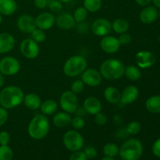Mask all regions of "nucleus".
<instances>
[{"mask_svg": "<svg viewBox=\"0 0 160 160\" xmlns=\"http://www.w3.org/2000/svg\"><path fill=\"white\" fill-rule=\"evenodd\" d=\"M119 148L117 144L115 143H108L103 147V154L107 157L113 158L119 154Z\"/></svg>", "mask_w": 160, "mask_h": 160, "instance_id": "30", "label": "nucleus"}, {"mask_svg": "<svg viewBox=\"0 0 160 160\" xmlns=\"http://www.w3.org/2000/svg\"><path fill=\"white\" fill-rule=\"evenodd\" d=\"M50 123L48 117L43 114L34 116L30 121L28 127V133L31 138L42 140L48 135Z\"/></svg>", "mask_w": 160, "mask_h": 160, "instance_id": "2", "label": "nucleus"}, {"mask_svg": "<svg viewBox=\"0 0 160 160\" xmlns=\"http://www.w3.org/2000/svg\"><path fill=\"white\" fill-rule=\"evenodd\" d=\"M20 70L18 59L12 56H6L0 60V73L4 76H13Z\"/></svg>", "mask_w": 160, "mask_h": 160, "instance_id": "8", "label": "nucleus"}, {"mask_svg": "<svg viewBox=\"0 0 160 160\" xmlns=\"http://www.w3.org/2000/svg\"><path fill=\"white\" fill-rule=\"evenodd\" d=\"M17 25L18 29L24 34H31L37 28L35 18L28 14L20 15L17 19Z\"/></svg>", "mask_w": 160, "mask_h": 160, "instance_id": "12", "label": "nucleus"}, {"mask_svg": "<svg viewBox=\"0 0 160 160\" xmlns=\"http://www.w3.org/2000/svg\"><path fill=\"white\" fill-rule=\"evenodd\" d=\"M71 116L67 112H59L55 114L52 118V123L57 128H63L71 122Z\"/></svg>", "mask_w": 160, "mask_h": 160, "instance_id": "23", "label": "nucleus"}, {"mask_svg": "<svg viewBox=\"0 0 160 160\" xmlns=\"http://www.w3.org/2000/svg\"><path fill=\"white\" fill-rule=\"evenodd\" d=\"M59 105L64 112L74 113L78 108V98L72 91H66L61 95Z\"/></svg>", "mask_w": 160, "mask_h": 160, "instance_id": "7", "label": "nucleus"}, {"mask_svg": "<svg viewBox=\"0 0 160 160\" xmlns=\"http://www.w3.org/2000/svg\"><path fill=\"white\" fill-rule=\"evenodd\" d=\"M122 160H124V159H122Z\"/></svg>", "mask_w": 160, "mask_h": 160, "instance_id": "54", "label": "nucleus"}, {"mask_svg": "<svg viewBox=\"0 0 160 160\" xmlns=\"http://www.w3.org/2000/svg\"><path fill=\"white\" fill-rule=\"evenodd\" d=\"M58 104L55 100L47 99L45 100L40 106L41 112L43 115L50 116L54 114L57 111Z\"/></svg>", "mask_w": 160, "mask_h": 160, "instance_id": "25", "label": "nucleus"}, {"mask_svg": "<svg viewBox=\"0 0 160 160\" xmlns=\"http://www.w3.org/2000/svg\"><path fill=\"white\" fill-rule=\"evenodd\" d=\"M139 95V90L136 86H127L120 93V102L123 104H131L138 99Z\"/></svg>", "mask_w": 160, "mask_h": 160, "instance_id": "17", "label": "nucleus"}, {"mask_svg": "<svg viewBox=\"0 0 160 160\" xmlns=\"http://www.w3.org/2000/svg\"><path fill=\"white\" fill-rule=\"evenodd\" d=\"M142 129V125L138 121H132L127 126L126 131L128 134H131V135H135L138 134L141 131Z\"/></svg>", "mask_w": 160, "mask_h": 160, "instance_id": "34", "label": "nucleus"}, {"mask_svg": "<svg viewBox=\"0 0 160 160\" xmlns=\"http://www.w3.org/2000/svg\"><path fill=\"white\" fill-rule=\"evenodd\" d=\"M92 31L95 35L104 37L108 35L112 31V23L107 19L98 18L92 23Z\"/></svg>", "mask_w": 160, "mask_h": 160, "instance_id": "11", "label": "nucleus"}, {"mask_svg": "<svg viewBox=\"0 0 160 160\" xmlns=\"http://www.w3.org/2000/svg\"><path fill=\"white\" fill-rule=\"evenodd\" d=\"M10 142V134L6 131L0 132V145H7Z\"/></svg>", "mask_w": 160, "mask_h": 160, "instance_id": "40", "label": "nucleus"}, {"mask_svg": "<svg viewBox=\"0 0 160 160\" xmlns=\"http://www.w3.org/2000/svg\"><path fill=\"white\" fill-rule=\"evenodd\" d=\"M152 2L154 3L155 6L160 9V0H152Z\"/></svg>", "mask_w": 160, "mask_h": 160, "instance_id": "49", "label": "nucleus"}, {"mask_svg": "<svg viewBox=\"0 0 160 160\" xmlns=\"http://www.w3.org/2000/svg\"><path fill=\"white\" fill-rule=\"evenodd\" d=\"M61 2H70L71 0H59Z\"/></svg>", "mask_w": 160, "mask_h": 160, "instance_id": "51", "label": "nucleus"}, {"mask_svg": "<svg viewBox=\"0 0 160 160\" xmlns=\"http://www.w3.org/2000/svg\"><path fill=\"white\" fill-rule=\"evenodd\" d=\"M23 98L24 94L20 88L7 86L0 92V106L6 109H13L23 102Z\"/></svg>", "mask_w": 160, "mask_h": 160, "instance_id": "1", "label": "nucleus"}, {"mask_svg": "<svg viewBox=\"0 0 160 160\" xmlns=\"http://www.w3.org/2000/svg\"><path fill=\"white\" fill-rule=\"evenodd\" d=\"M17 3L15 0H0V14L12 15L17 11Z\"/></svg>", "mask_w": 160, "mask_h": 160, "instance_id": "22", "label": "nucleus"}, {"mask_svg": "<svg viewBox=\"0 0 160 160\" xmlns=\"http://www.w3.org/2000/svg\"><path fill=\"white\" fill-rule=\"evenodd\" d=\"M143 153L142 143L136 138H130L123 142L119 149V155L122 159L138 160Z\"/></svg>", "mask_w": 160, "mask_h": 160, "instance_id": "4", "label": "nucleus"}, {"mask_svg": "<svg viewBox=\"0 0 160 160\" xmlns=\"http://www.w3.org/2000/svg\"><path fill=\"white\" fill-rule=\"evenodd\" d=\"M95 122L98 126H104L107 122V117L104 113L99 112L95 115Z\"/></svg>", "mask_w": 160, "mask_h": 160, "instance_id": "38", "label": "nucleus"}, {"mask_svg": "<svg viewBox=\"0 0 160 160\" xmlns=\"http://www.w3.org/2000/svg\"><path fill=\"white\" fill-rule=\"evenodd\" d=\"M48 7H49V9L52 12L58 13V12H60L61 10H62V4L59 0H52L48 4Z\"/></svg>", "mask_w": 160, "mask_h": 160, "instance_id": "37", "label": "nucleus"}, {"mask_svg": "<svg viewBox=\"0 0 160 160\" xmlns=\"http://www.w3.org/2000/svg\"><path fill=\"white\" fill-rule=\"evenodd\" d=\"M104 97L108 102L117 104L120 101V92L117 88L110 86L105 89Z\"/></svg>", "mask_w": 160, "mask_h": 160, "instance_id": "24", "label": "nucleus"}, {"mask_svg": "<svg viewBox=\"0 0 160 160\" xmlns=\"http://www.w3.org/2000/svg\"><path fill=\"white\" fill-rule=\"evenodd\" d=\"M88 12L84 6L83 7H78L74 11V13L73 15L76 23H79L85 21L88 17Z\"/></svg>", "mask_w": 160, "mask_h": 160, "instance_id": "31", "label": "nucleus"}, {"mask_svg": "<svg viewBox=\"0 0 160 160\" xmlns=\"http://www.w3.org/2000/svg\"><path fill=\"white\" fill-rule=\"evenodd\" d=\"M34 6L38 9H45L48 5V0H34Z\"/></svg>", "mask_w": 160, "mask_h": 160, "instance_id": "45", "label": "nucleus"}, {"mask_svg": "<svg viewBox=\"0 0 160 160\" xmlns=\"http://www.w3.org/2000/svg\"><path fill=\"white\" fill-rule=\"evenodd\" d=\"M84 83L83 82L82 80H77V81H73L71 84V88H70V91L73 92L74 94L78 95V94H81L84 90Z\"/></svg>", "mask_w": 160, "mask_h": 160, "instance_id": "35", "label": "nucleus"}, {"mask_svg": "<svg viewBox=\"0 0 160 160\" xmlns=\"http://www.w3.org/2000/svg\"><path fill=\"white\" fill-rule=\"evenodd\" d=\"M136 2L141 6H147L152 2V0H135Z\"/></svg>", "mask_w": 160, "mask_h": 160, "instance_id": "46", "label": "nucleus"}, {"mask_svg": "<svg viewBox=\"0 0 160 160\" xmlns=\"http://www.w3.org/2000/svg\"><path fill=\"white\" fill-rule=\"evenodd\" d=\"M102 78L100 71L95 68L86 69L81 73L82 81L84 83V84L90 87H97L99 85L102 83Z\"/></svg>", "mask_w": 160, "mask_h": 160, "instance_id": "10", "label": "nucleus"}, {"mask_svg": "<svg viewBox=\"0 0 160 160\" xmlns=\"http://www.w3.org/2000/svg\"><path fill=\"white\" fill-rule=\"evenodd\" d=\"M159 18H160V10L159 11Z\"/></svg>", "mask_w": 160, "mask_h": 160, "instance_id": "53", "label": "nucleus"}, {"mask_svg": "<svg viewBox=\"0 0 160 160\" xmlns=\"http://www.w3.org/2000/svg\"><path fill=\"white\" fill-rule=\"evenodd\" d=\"M88 62L85 58L80 55H75L69 58L63 65V73L69 78L79 76L87 69Z\"/></svg>", "mask_w": 160, "mask_h": 160, "instance_id": "5", "label": "nucleus"}, {"mask_svg": "<svg viewBox=\"0 0 160 160\" xmlns=\"http://www.w3.org/2000/svg\"><path fill=\"white\" fill-rule=\"evenodd\" d=\"M56 23L58 28L61 30H70L73 28L76 25L73 16L69 12H61L56 17Z\"/></svg>", "mask_w": 160, "mask_h": 160, "instance_id": "16", "label": "nucleus"}, {"mask_svg": "<svg viewBox=\"0 0 160 160\" xmlns=\"http://www.w3.org/2000/svg\"><path fill=\"white\" fill-rule=\"evenodd\" d=\"M31 38L35 42H37L38 44L42 43L45 41L46 39V34H45V31H42V30L38 29V28H36L33 32L31 33Z\"/></svg>", "mask_w": 160, "mask_h": 160, "instance_id": "33", "label": "nucleus"}, {"mask_svg": "<svg viewBox=\"0 0 160 160\" xmlns=\"http://www.w3.org/2000/svg\"><path fill=\"white\" fill-rule=\"evenodd\" d=\"M16 40L9 33H0V54L9 52L13 49Z\"/></svg>", "mask_w": 160, "mask_h": 160, "instance_id": "19", "label": "nucleus"}, {"mask_svg": "<svg viewBox=\"0 0 160 160\" xmlns=\"http://www.w3.org/2000/svg\"><path fill=\"white\" fill-rule=\"evenodd\" d=\"M136 62L138 67L142 69H147L154 65L156 62V57L148 51H141L136 54Z\"/></svg>", "mask_w": 160, "mask_h": 160, "instance_id": "15", "label": "nucleus"}, {"mask_svg": "<svg viewBox=\"0 0 160 160\" xmlns=\"http://www.w3.org/2000/svg\"><path fill=\"white\" fill-rule=\"evenodd\" d=\"M118 40L120 42V45H128L131 42V36L127 32L123 33V34H120V35L119 36Z\"/></svg>", "mask_w": 160, "mask_h": 160, "instance_id": "41", "label": "nucleus"}, {"mask_svg": "<svg viewBox=\"0 0 160 160\" xmlns=\"http://www.w3.org/2000/svg\"><path fill=\"white\" fill-rule=\"evenodd\" d=\"M84 153L85 154L87 159H95L97 156V150L96 148L92 146H88L84 148Z\"/></svg>", "mask_w": 160, "mask_h": 160, "instance_id": "39", "label": "nucleus"}, {"mask_svg": "<svg viewBox=\"0 0 160 160\" xmlns=\"http://www.w3.org/2000/svg\"><path fill=\"white\" fill-rule=\"evenodd\" d=\"M23 102L24 103V106L28 109L36 110V109H40L42 102L38 95L34 93H30L25 95Z\"/></svg>", "mask_w": 160, "mask_h": 160, "instance_id": "21", "label": "nucleus"}, {"mask_svg": "<svg viewBox=\"0 0 160 160\" xmlns=\"http://www.w3.org/2000/svg\"><path fill=\"white\" fill-rule=\"evenodd\" d=\"M87 157H86L85 154L84 152L81 151H77L73 152V154L70 156V159L69 160H87Z\"/></svg>", "mask_w": 160, "mask_h": 160, "instance_id": "43", "label": "nucleus"}, {"mask_svg": "<svg viewBox=\"0 0 160 160\" xmlns=\"http://www.w3.org/2000/svg\"><path fill=\"white\" fill-rule=\"evenodd\" d=\"M83 108H84L87 113L91 114V115H95V114L101 112V102L96 97L89 96L84 101Z\"/></svg>", "mask_w": 160, "mask_h": 160, "instance_id": "20", "label": "nucleus"}, {"mask_svg": "<svg viewBox=\"0 0 160 160\" xmlns=\"http://www.w3.org/2000/svg\"><path fill=\"white\" fill-rule=\"evenodd\" d=\"M20 50L25 58L30 59H35L40 52L38 44L32 38H26L22 41L20 45Z\"/></svg>", "mask_w": 160, "mask_h": 160, "instance_id": "9", "label": "nucleus"}, {"mask_svg": "<svg viewBox=\"0 0 160 160\" xmlns=\"http://www.w3.org/2000/svg\"><path fill=\"white\" fill-rule=\"evenodd\" d=\"M56 23V17L52 13L44 12L39 14L35 18L36 27L42 31H46L54 26Z\"/></svg>", "mask_w": 160, "mask_h": 160, "instance_id": "14", "label": "nucleus"}, {"mask_svg": "<svg viewBox=\"0 0 160 160\" xmlns=\"http://www.w3.org/2000/svg\"><path fill=\"white\" fill-rule=\"evenodd\" d=\"M2 15L0 14V24L2 23Z\"/></svg>", "mask_w": 160, "mask_h": 160, "instance_id": "52", "label": "nucleus"}, {"mask_svg": "<svg viewBox=\"0 0 160 160\" xmlns=\"http://www.w3.org/2000/svg\"><path fill=\"white\" fill-rule=\"evenodd\" d=\"M13 156L12 148L7 145L0 146V160H12Z\"/></svg>", "mask_w": 160, "mask_h": 160, "instance_id": "32", "label": "nucleus"}, {"mask_svg": "<svg viewBox=\"0 0 160 160\" xmlns=\"http://www.w3.org/2000/svg\"><path fill=\"white\" fill-rule=\"evenodd\" d=\"M71 123L72 127H73L74 129L79 130L81 129L84 127L85 125V121H84V118L82 117H80V116H75L73 118L71 119Z\"/></svg>", "mask_w": 160, "mask_h": 160, "instance_id": "36", "label": "nucleus"}, {"mask_svg": "<svg viewBox=\"0 0 160 160\" xmlns=\"http://www.w3.org/2000/svg\"><path fill=\"white\" fill-rule=\"evenodd\" d=\"M158 16H159V12L156 7L147 6L140 12L139 18L141 21L145 24H151L157 20Z\"/></svg>", "mask_w": 160, "mask_h": 160, "instance_id": "18", "label": "nucleus"}, {"mask_svg": "<svg viewBox=\"0 0 160 160\" xmlns=\"http://www.w3.org/2000/svg\"><path fill=\"white\" fill-rule=\"evenodd\" d=\"M125 66L120 60L117 59H109L102 63L100 73L103 78L108 81H115L124 75Z\"/></svg>", "mask_w": 160, "mask_h": 160, "instance_id": "3", "label": "nucleus"}, {"mask_svg": "<svg viewBox=\"0 0 160 160\" xmlns=\"http://www.w3.org/2000/svg\"><path fill=\"white\" fill-rule=\"evenodd\" d=\"M84 7L88 12H96L101 9L102 2V0H84Z\"/></svg>", "mask_w": 160, "mask_h": 160, "instance_id": "29", "label": "nucleus"}, {"mask_svg": "<svg viewBox=\"0 0 160 160\" xmlns=\"http://www.w3.org/2000/svg\"><path fill=\"white\" fill-rule=\"evenodd\" d=\"M147 110L152 113L160 112V95H154L147 99L145 102Z\"/></svg>", "mask_w": 160, "mask_h": 160, "instance_id": "26", "label": "nucleus"}, {"mask_svg": "<svg viewBox=\"0 0 160 160\" xmlns=\"http://www.w3.org/2000/svg\"><path fill=\"white\" fill-rule=\"evenodd\" d=\"M152 152L155 156L160 158V138L157 139L153 144Z\"/></svg>", "mask_w": 160, "mask_h": 160, "instance_id": "44", "label": "nucleus"}, {"mask_svg": "<svg viewBox=\"0 0 160 160\" xmlns=\"http://www.w3.org/2000/svg\"><path fill=\"white\" fill-rule=\"evenodd\" d=\"M124 75L128 80L131 81H136L142 77V72L140 69L134 65H130L125 67Z\"/></svg>", "mask_w": 160, "mask_h": 160, "instance_id": "27", "label": "nucleus"}, {"mask_svg": "<svg viewBox=\"0 0 160 160\" xmlns=\"http://www.w3.org/2000/svg\"><path fill=\"white\" fill-rule=\"evenodd\" d=\"M130 24L128 20L124 19H117L112 23V30L117 34H123L126 33L129 30Z\"/></svg>", "mask_w": 160, "mask_h": 160, "instance_id": "28", "label": "nucleus"}, {"mask_svg": "<svg viewBox=\"0 0 160 160\" xmlns=\"http://www.w3.org/2000/svg\"><path fill=\"white\" fill-rule=\"evenodd\" d=\"M101 160H115L113 159V158H111V157H107V156H105V157H103L102 159Z\"/></svg>", "mask_w": 160, "mask_h": 160, "instance_id": "50", "label": "nucleus"}, {"mask_svg": "<svg viewBox=\"0 0 160 160\" xmlns=\"http://www.w3.org/2000/svg\"><path fill=\"white\" fill-rule=\"evenodd\" d=\"M5 84V78H4V75L2 73H0V88L2 87Z\"/></svg>", "mask_w": 160, "mask_h": 160, "instance_id": "48", "label": "nucleus"}, {"mask_svg": "<svg viewBox=\"0 0 160 160\" xmlns=\"http://www.w3.org/2000/svg\"><path fill=\"white\" fill-rule=\"evenodd\" d=\"M120 43L119 42L118 38L114 36L106 35L102 37L101 42H100V47L102 50L105 52L112 54L118 52L120 48Z\"/></svg>", "mask_w": 160, "mask_h": 160, "instance_id": "13", "label": "nucleus"}, {"mask_svg": "<svg viewBox=\"0 0 160 160\" xmlns=\"http://www.w3.org/2000/svg\"><path fill=\"white\" fill-rule=\"evenodd\" d=\"M64 146L70 152L80 151L84 146V140L81 134L74 130L67 131L62 138Z\"/></svg>", "mask_w": 160, "mask_h": 160, "instance_id": "6", "label": "nucleus"}, {"mask_svg": "<svg viewBox=\"0 0 160 160\" xmlns=\"http://www.w3.org/2000/svg\"><path fill=\"white\" fill-rule=\"evenodd\" d=\"M8 112L7 109L0 106V127L3 126L6 123L8 120Z\"/></svg>", "mask_w": 160, "mask_h": 160, "instance_id": "42", "label": "nucleus"}, {"mask_svg": "<svg viewBox=\"0 0 160 160\" xmlns=\"http://www.w3.org/2000/svg\"><path fill=\"white\" fill-rule=\"evenodd\" d=\"M75 113L77 114L76 116H80V117H83V116L84 115V114L85 113H87V112H86V111L84 110V109L83 107H80L79 108V106H78V109H77V110H76V112H75Z\"/></svg>", "mask_w": 160, "mask_h": 160, "instance_id": "47", "label": "nucleus"}]
</instances>
